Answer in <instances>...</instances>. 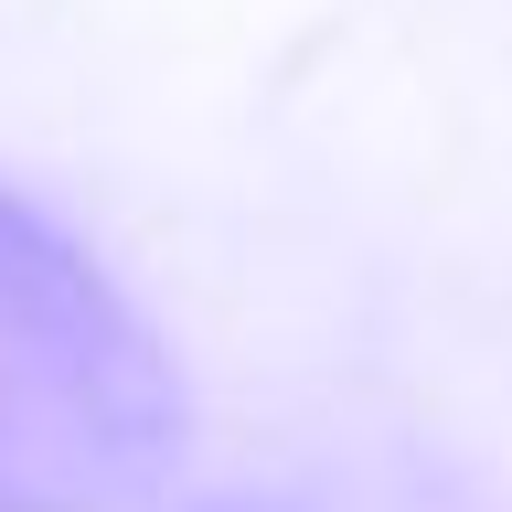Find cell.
Instances as JSON below:
<instances>
[{
	"instance_id": "2",
	"label": "cell",
	"mask_w": 512,
	"mask_h": 512,
	"mask_svg": "<svg viewBox=\"0 0 512 512\" xmlns=\"http://www.w3.org/2000/svg\"><path fill=\"white\" fill-rule=\"evenodd\" d=\"M224 512H235V502H224Z\"/></svg>"
},
{
	"instance_id": "1",
	"label": "cell",
	"mask_w": 512,
	"mask_h": 512,
	"mask_svg": "<svg viewBox=\"0 0 512 512\" xmlns=\"http://www.w3.org/2000/svg\"><path fill=\"white\" fill-rule=\"evenodd\" d=\"M182 459V374L54 214L0 192V512H139Z\"/></svg>"
}]
</instances>
